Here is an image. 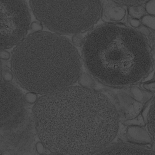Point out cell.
I'll use <instances>...</instances> for the list:
<instances>
[{"label": "cell", "mask_w": 155, "mask_h": 155, "mask_svg": "<svg viewBox=\"0 0 155 155\" xmlns=\"http://www.w3.org/2000/svg\"><path fill=\"white\" fill-rule=\"evenodd\" d=\"M79 82L82 87L91 89L94 86V80L87 74H81L78 79Z\"/></svg>", "instance_id": "12"}, {"label": "cell", "mask_w": 155, "mask_h": 155, "mask_svg": "<svg viewBox=\"0 0 155 155\" xmlns=\"http://www.w3.org/2000/svg\"><path fill=\"white\" fill-rule=\"evenodd\" d=\"M45 146L42 142H38L35 144V149L37 152L40 154H43L45 152Z\"/></svg>", "instance_id": "21"}, {"label": "cell", "mask_w": 155, "mask_h": 155, "mask_svg": "<svg viewBox=\"0 0 155 155\" xmlns=\"http://www.w3.org/2000/svg\"><path fill=\"white\" fill-rule=\"evenodd\" d=\"M30 30L33 32H40L43 29V26L41 22L34 21L30 25Z\"/></svg>", "instance_id": "19"}, {"label": "cell", "mask_w": 155, "mask_h": 155, "mask_svg": "<svg viewBox=\"0 0 155 155\" xmlns=\"http://www.w3.org/2000/svg\"><path fill=\"white\" fill-rule=\"evenodd\" d=\"M155 1H147L145 4V9L148 15L154 16L155 14Z\"/></svg>", "instance_id": "18"}, {"label": "cell", "mask_w": 155, "mask_h": 155, "mask_svg": "<svg viewBox=\"0 0 155 155\" xmlns=\"http://www.w3.org/2000/svg\"><path fill=\"white\" fill-rule=\"evenodd\" d=\"M142 23L144 25L155 30V17L154 16L150 15H145L142 18Z\"/></svg>", "instance_id": "13"}, {"label": "cell", "mask_w": 155, "mask_h": 155, "mask_svg": "<svg viewBox=\"0 0 155 155\" xmlns=\"http://www.w3.org/2000/svg\"><path fill=\"white\" fill-rule=\"evenodd\" d=\"M128 13L133 19H142L146 15V12L145 8L142 6H130L128 8Z\"/></svg>", "instance_id": "11"}, {"label": "cell", "mask_w": 155, "mask_h": 155, "mask_svg": "<svg viewBox=\"0 0 155 155\" xmlns=\"http://www.w3.org/2000/svg\"><path fill=\"white\" fill-rule=\"evenodd\" d=\"M148 42L138 31L107 25L95 28L84 42L89 71L109 86L122 87L140 82L149 74L152 57Z\"/></svg>", "instance_id": "3"}, {"label": "cell", "mask_w": 155, "mask_h": 155, "mask_svg": "<svg viewBox=\"0 0 155 155\" xmlns=\"http://www.w3.org/2000/svg\"><path fill=\"white\" fill-rule=\"evenodd\" d=\"M102 11L103 17L108 22L120 21L126 15L125 8L114 1H105Z\"/></svg>", "instance_id": "8"}, {"label": "cell", "mask_w": 155, "mask_h": 155, "mask_svg": "<svg viewBox=\"0 0 155 155\" xmlns=\"http://www.w3.org/2000/svg\"><path fill=\"white\" fill-rule=\"evenodd\" d=\"M126 135L128 140L134 143L146 145L152 141L149 133L141 126H130L127 130Z\"/></svg>", "instance_id": "9"}, {"label": "cell", "mask_w": 155, "mask_h": 155, "mask_svg": "<svg viewBox=\"0 0 155 155\" xmlns=\"http://www.w3.org/2000/svg\"><path fill=\"white\" fill-rule=\"evenodd\" d=\"M98 155H155L150 150L124 144H113L105 146L95 152Z\"/></svg>", "instance_id": "7"}, {"label": "cell", "mask_w": 155, "mask_h": 155, "mask_svg": "<svg viewBox=\"0 0 155 155\" xmlns=\"http://www.w3.org/2000/svg\"><path fill=\"white\" fill-rule=\"evenodd\" d=\"M36 18L49 29L61 34H76L93 27L102 12L99 1H30Z\"/></svg>", "instance_id": "4"}, {"label": "cell", "mask_w": 155, "mask_h": 155, "mask_svg": "<svg viewBox=\"0 0 155 155\" xmlns=\"http://www.w3.org/2000/svg\"><path fill=\"white\" fill-rule=\"evenodd\" d=\"M131 93L132 96L137 102L143 101L146 94L139 88L134 87L131 89Z\"/></svg>", "instance_id": "14"}, {"label": "cell", "mask_w": 155, "mask_h": 155, "mask_svg": "<svg viewBox=\"0 0 155 155\" xmlns=\"http://www.w3.org/2000/svg\"><path fill=\"white\" fill-rule=\"evenodd\" d=\"M13 73L24 88L47 95L71 86L78 80V52L67 38L48 32H33L12 53Z\"/></svg>", "instance_id": "2"}, {"label": "cell", "mask_w": 155, "mask_h": 155, "mask_svg": "<svg viewBox=\"0 0 155 155\" xmlns=\"http://www.w3.org/2000/svg\"><path fill=\"white\" fill-rule=\"evenodd\" d=\"M80 38L81 37H79L78 36H75L73 37V41L77 45H79L81 43L82 40H81V38Z\"/></svg>", "instance_id": "26"}, {"label": "cell", "mask_w": 155, "mask_h": 155, "mask_svg": "<svg viewBox=\"0 0 155 155\" xmlns=\"http://www.w3.org/2000/svg\"><path fill=\"white\" fill-rule=\"evenodd\" d=\"M130 24L133 28H138L141 25L140 21L138 19H132L130 21Z\"/></svg>", "instance_id": "25"}, {"label": "cell", "mask_w": 155, "mask_h": 155, "mask_svg": "<svg viewBox=\"0 0 155 155\" xmlns=\"http://www.w3.org/2000/svg\"><path fill=\"white\" fill-rule=\"evenodd\" d=\"M34 114L41 141L59 154H94L111 143L119 128V114L110 99L82 86L43 95Z\"/></svg>", "instance_id": "1"}, {"label": "cell", "mask_w": 155, "mask_h": 155, "mask_svg": "<svg viewBox=\"0 0 155 155\" xmlns=\"http://www.w3.org/2000/svg\"><path fill=\"white\" fill-rule=\"evenodd\" d=\"M145 122L148 124V131L154 140L155 136V108L154 105L150 106L149 113L147 115Z\"/></svg>", "instance_id": "10"}, {"label": "cell", "mask_w": 155, "mask_h": 155, "mask_svg": "<svg viewBox=\"0 0 155 155\" xmlns=\"http://www.w3.org/2000/svg\"><path fill=\"white\" fill-rule=\"evenodd\" d=\"M115 2L120 5H126L130 6H140L146 4V1H115Z\"/></svg>", "instance_id": "16"}, {"label": "cell", "mask_w": 155, "mask_h": 155, "mask_svg": "<svg viewBox=\"0 0 155 155\" xmlns=\"http://www.w3.org/2000/svg\"><path fill=\"white\" fill-rule=\"evenodd\" d=\"M143 87L145 89L147 90L148 91L151 92H154L155 90V82H149L148 83H145L143 85Z\"/></svg>", "instance_id": "22"}, {"label": "cell", "mask_w": 155, "mask_h": 155, "mask_svg": "<svg viewBox=\"0 0 155 155\" xmlns=\"http://www.w3.org/2000/svg\"><path fill=\"white\" fill-rule=\"evenodd\" d=\"M30 22L26 2L1 1V49L9 48L20 43L26 35Z\"/></svg>", "instance_id": "5"}, {"label": "cell", "mask_w": 155, "mask_h": 155, "mask_svg": "<svg viewBox=\"0 0 155 155\" xmlns=\"http://www.w3.org/2000/svg\"><path fill=\"white\" fill-rule=\"evenodd\" d=\"M139 32L141 34H143L144 35H149L150 34L149 30L145 26H140L138 28Z\"/></svg>", "instance_id": "24"}, {"label": "cell", "mask_w": 155, "mask_h": 155, "mask_svg": "<svg viewBox=\"0 0 155 155\" xmlns=\"http://www.w3.org/2000/svg\"><path fill=\"white\" fill-rule=\"evenodd\" d=\"M1 124L2 129L14 123L16 117L22 113L23 97L21 92L9 82H1Z\"/></svg>", "instance_id": "6"}, {"label": "cell", "mask_w": 155, "mask_h": 155, "mask_svg": "<svg viewBox=\"0 0 155 155\" xmlns=\"http://www.w3.org/2000/svg\"><path fill=\"white\" fill-rule=\"evenodd\" d=\"M2 78L4 82H9L13 79V74L8 70H4L2 73Z\"/></svg>", "instance_id": "20"}, {"label": "cell", "mask_w": 155, "mask_h": 155, "mask_svg": "<svg viewBox=\"0 0 155 155\" xmlns=\"http://www.w3.org/2000/svg\"><path fill=\"white\" fill-rule=\"evenodd\" d=\"M10 54L4 49H1V58L2 60H8L10 58Z\"/></svg>", "instance_id": "23"}, {"label": "cell", "mask_w": 155, "mask_h": 155, "mask_svg": "<svg viewBox=\"0 0 155 155\" xmlns=\"http://www.w3.org/2000/svg\"><path fill=\"white\" fill-rule=\"evenodd\" d=\"M24 99L25 101L31 104H36L38 100L37 94L30 91L28 92L25 95Z\"/></svg>", "instance_id": "17"}, {"label": "cell", "mask_w": 155, "mask_h": 155, "mask_svg": "<svg viewBox=\"0 0 155 155\" xmlns=\"http://www.w3.org/2000/svg\"><path fill=\"white\" fill-rule=\"evenodd\" d=\"M124 124L128 126H143L145 125V122L142 116L139 115L136 117L132 118L131 120L126 121Z\"/></svg>", "instance_id": "15"}]
</instances>
